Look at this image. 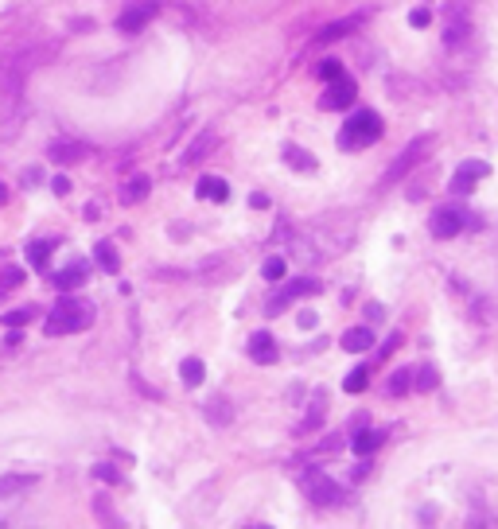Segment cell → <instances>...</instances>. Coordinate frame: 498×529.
Listing matches in <instances>:
<instances>
[{"instance_id":"obj_1","label":"cell","mask_w":498,"mask_h":529,"mask_svg":"<svg viewBox=\"0 0 498 529\" xmlns=\"http://www.w3.org/2000/svg\"><path fill=\"white\" fill-rule=\"evenodd\" d=\"M93 323V303L78 300V296H63L51 311H47V335H74V331H86Z\"/></svg>"},{"instance_id":"obj_2","label":"cell","mask_w":498,"mask_h":529,"mask_svg":"<svg viewBox=\"0 0 498 529\" xmlns=\"http://www.w3.org/2000/svg\"><path fill=\"white\" fill-rule=\"evenodd\" d=\"M381 133H386V125H381L378 113L358 110L355 117L339 129V148H343V152H358V148H366V144H374Z\"/></svg>"},{"instance_id":"obj_3","label":"cell","mask_w":498,"mask_h":529,"mask_svg":"<svg viewBox=\"0 0 498 529\" xmlns=\"http://www.w3.org/2000/svg\"><path fill=\"white\" fill-rule=\"evenodd\" d=\"M300 487H304V495L312 498V506H335L339 498H343V490H339L335 479H327L323 471H308L304 479H300Z\"/></svg>"},{"instance_id":"obj_4","label":"cell","mask_w":498,"mask_h":529,"mask_svg":"<svg viewBox=\"0 0 498 529\" xmlns=\"http://www.w3.org/2000/svg\"><path fill=\"white\" fill-rule=\"evenodd\" d=\"M355 98H358V86H355V78L339 74V78H331V82H327V90H323V98H320V110H346V105H355Z\"/></svg>"},{"instance_id":"obj_5","label":"cell","mask_w":498,"mask_h":529,"mask_svg":"<svg viewBox=\"0 0 498 529\" xmlns=\"http://www.w3.org/2000/svg\"><path fill=\"white\" fill-rule=\"evenodd\" d=\"M152 16H156V0H129L125 12L117 16V27H121L125 35H136Z\"/></svg>"},{"instance_id":"obj_6","label":"cell","mask_w":498,"mask_h":529,"mask_svg":"<svg viewBox=\"0 0 498 529\" xmlns=\"http://www.w3.org/2000/svg\"><path fill=\"white\" fill-rule=\"evenodd\" d=\"M428 148H432V136H417V141L409 144V148H405V152H401V156L393 160V168L386 171V183H397V179L405 176V171H413V164L421 160V156H424Z\"/></svg>"},{"instance_id":"obj_7","label":"cell","mask_w":498,"mask_h":529,"mask_svg":"<svg viewBox=\"0 0 498 529\" xmlns=\"http://www.w3.org/2000/svg\"><path fill=\"white\" fill-rule=\"evenodd\" d=\"M308 292H320V280H312V277H300V280H292V285H284L277 296H273L269 303H265V311L269 315H277V311H284L288 303L296 300V296H308Z\"/></svg>"},{"instance_id":"obj_8","label":"cell","mask_w":498,"mask_h":529,"mask_svg":"<svg viewBox=\"0 0 498 529\" xmlns=\"http://www.w3.org/2000/svg\"><path fill=\"white\" fill-rule=\"evenodd\" d=\"M428 226H432V237H456L459 230H464V214H459L456 207H440Z\"/></svg>"},{"instance_id":"obj_9","label":"cell","mask_w":498,"mask_h":529,"mask_svg":"<svg viewBox=\"0 0 498 529\" xmlns=\"http://www.w3.org/2000/svg\"><path fill=\"white\" fill-rule=\"evenodd\" d=\"M487 164L483 160H467V164H459V171H456V179H452V191L456 195H464V191H471L475 183H479L483 176H487Z\"/></svg>"},{"instance_id":"obj_10","label":"cell","mask_w":498,"mask_h":529,"mask_svg":"<svg viewBox=\"0 0 498 529\" xmlns=\"http://www.w3.org/2000/svg\"><path fill=\"white\" fill-rule=\"evenodd\" d=\"M249 358L261 362V366H269V362L277 358V339H273L269 331H257V335H249Z\"/></svg>"},{"instance_id":"obj_11","label":"cell","mask_w":498,"mask_h":529,"mask_svg":"<svg viewBox=\"0 0 498 529\" xmlns=\"http://www.w3.org/2000/svg\"><path fill=\"white\" fill-rule=\"evenodd\" d=\"M366 24V12H358V16H350V20H339V24H331V27H323L320 35H315V43H331V39H346V35H355L358 27Z\"/></svg>"},{"instance_id":"obj_12","label":"cell","mask_w":498,"mask_h":529,"mask_svg":"<svg viewBox=\"0 0 498 529\" xmlns=\"http://www.w3.org/2000/svg\"><path fill=\"white\" fill-rule=\"evenodd\" d=\"M86 156V144H78V141H55L51 148H47V160L51 164H74V160H82Z\"/></svg>"},{"instance_id":"obj_13","label":"cell","mask_w":498,"mask_h":529,"mask_svg":"<svg viewBox=\"0 0 498 529\" xmlns=\"http://www.w3.org/2000/svg\"><path fill=\"white\" fill-rule=\"evenodd\" d=\"M195 195L207 199V202H226L230 199V183L226 179H218V176H203L199 179V187H195Z\"/></svg>"},{"instance_id":"obj_14","label":"cell","mask_w":498,"mask_h":529,"mask_svg":"<svg viewBox=\"0 0 498 529\" xmlns=\"http://www.w3.org/2000/svg\"><path fill=\"white\" fill-rule=\"evenodd\" d=\"M370 346H374V331H370V327H350V331H343V351L362 354V351H370Z\"/></svg>"},{"instance_id":"obj_15","label":"cell","mask_w":498,"mask_h":529,"mask_svg":"<svg viewBox=\"0 0 498 529\" xmlns=\"http://www.w3.org/2000/svg\"><path fill=\"white\" fill-rule=\"evenodd\" d=\"M90 277V265H86V261H74V265H70V269H63V273H55V285L59 288H78L82 285V280Z\"/></svg>"},{"instance_id":"obj_16","label":"cell","mask_w":498,"mask_h":529,"mask_svg":"<svg viewBox=\"0 0 498 529\" xmlns=\"http://www.w3.org/2000/svg\"><path fill=\"white\" fill-rule=\"evenodd\" d=\"M381 440H386L381 432H374V429H358V432H355V452H358V455H374V452L381 448Z\"/></svg>"},{"instance_id":"obj_17","label":"cell","mask_w":498,"mask_h":529,"mask_svg":"<svg viewBox=\"0 0 498 529\" xmlns=\"http://www.w3.org/2000/svg\"><path fill=\"white\" fill-rule=\"evenodd\" d=\"M148 191H152V179H148V176H133L125 187H121V199H125V202H140Z\"/></svg>"},{"instance_id":"obj_18","label":"cell","mask_w":498,"mask_h":529,"mask_svg":"<svg viewBox=\"0 0 498 529\" xmlns=\"http://www.w3.org/2000/svg\"><path fill=\"white\" fill-rule=\"evenodd\" d=\"M179 378L187 381V386H203V378H207V366L199 358H183L179 362Z\"/></svg>"},{"instance_id":"obj_19","label":"cell","mask_w":498,"mask_h":529,"mask_svg":"<svg viewBox=\"0 0 498 529\" xmlns=\"http://www.w3.org/2000/svg\"><path fill=\"white\" fill-rule=\"evenodd\" d=\"M214 141H218V136H214V133H203V136H199V141H195L191 148L183 152V168H187V164H195V160H203L207 152L214 148Z\"/></svg>"},{"instance_id":"obj_20","label":"cell","mask_w":498,"mask_h":529,"mask_svg":"<svg viewBox=\"0 0 498 529\" xmlns=\"http://www.w3.org/2000/svg\"><path fill=\"white\" fill-rule=\"evenodd\" d=\"M93 257H98V265H102L105 273H117L121 261H117V249H113L110 242H98V249H93Z\"/></svg>"},{"instance_id":"obj_21","label":"cell","mask_w":498,"mask_h":529,"mask_svg":"<svg viewBox=\"0 0 498 529\" xmlns=\"http://www.w3.org/2000/svg\"><path fill=\"white\" fill-rule=\"evenodd\" d=\"M284 160L292 164L296 171H312V168H315V156H308V152H300V148H296V144H288V148H284Z\"/></svg>"},{"instance_id":"obj_22","label":"cell","mask_w":498,"mask_h":529,"mask_svg":"<svg viewBox=\"0 0 498 529\" xmlns=\"http://www.w3.org/2000/svg\"><path fill=\"white\" fill-rule=\"evenodd\" d=\"M366 381H370V370H366V366H355L350 374H346L343 389H346V393H362V389H366Z\"/></svg>"},{"instance_id":"obj_23","label":"cell","mask_w":498,"mask_h":529,"mask_svg":"<svg viewBox=\"0 0 498 529\" xmlns=\"http://www.w3.org/2000/svg\"><path fill=\"white\" fill-rule=\"evenodd\" d=\"M51 249H55L51 242H32V245H27V261H32L35 269H47V257H51Z\"/></svg>"},{"instance_id":"obj_24","label":"cell","mask_w":498,"mask_h":529,"mask_svg":"<svg viewBox=\"0 0 498 529\" xmlns=\"http://www.w3.org/2000/svg\"><path fill=\"white\" fill-rule=\"evenodd\" d=\"M284 269H288V261H284V257H265L261 277H265V280H280V277H284Z\"/></svg>"},{"instance_id":"obj_25","label":"cell","mask_w":498,"mask_h":529,"mask_svg":"<svg viewBox=\"0 0 498 529\" xmlns=\"http://www.w3.org/2000/svg\"><path fill=\"white\" fill-rule=\"evenodd\" d=\"M409 386H413V374H409V370H397L393 378H389V397H401Z\"/></svg>"},{"instance_id":"obj_26","label":"cell","mask_w":498,"mask_h":529,"mask_svg":"<svg viewBox=\"0 0 498 529\" xmlns=\"http://www.w3.org/2000/svg\"><path fill=\"white\" fill-rule=\"evenodd\" d=\"M339 74H346L339 59H323L320 67H315V78H323V82H331V78H339Z\"/></svg>"},{"instance_id":"obj_27","label":"cell","mask_w":498,"mask_h":529,"mask_svg":"<svg viewBox=\"0 0 498 529\" xmlns=\"http://www.w3.org/2000/svg\"><path fill=\"white\" fill-rule=\"evenodd\" d=\"M436 381H440V374L432 366H421L417 370V389H436Z\"/></svg>"},{"instance_id":"obj_28","label":"cell","mask_w":498,"mask_h":529,"mask_svg":"<svg viewBox=\"0 0 498 529\" xmlns=\"http://www.w3.org/2000/svg\"><path fill=\"white\" fill-rule=\"evenodd\" d=\"M32 487V479H16V475H8V479L0 483V498L4 495H16V490H27Z\"/></svg>"},{"instance_id":"obj_29","label":"cell","mask_w":498,"mask_h":529,"mask_svg":"<svg viewBox=\"0 0 498 529\" xmlns=\"http://www.w3.org/2000/svg\"><path fill=\"white\" fill-rule=\"evenodd\" d=\"M207 412H211V420H214V424H230V417H226V412H230V405H226V401H211V409H207Z\"/></svg>"},{"instance_id":"obj_30","label":"cell","mask_w":498,"mask_h":529,"mask_svg":"<svg viewBox=\"0 0 498 529\" xmlns=\"http://www.w3.org/2000/svg\"><path fill=\"white\" fill-rule=\"evenodd\" d=\"M20 285H24V273L20 269H4L0 273V288H20Z\"/></svg>"},{"instance_id":"obj_31","label":"cell","mask_w":498,"mask_h":529,"mask_svg":"<svg viewBox=\"0 0 498 529\" xmlns=\"http://www.w3.org/2000/svg\"><path fill=\"white\" fill-rule=\"evenodd\" d=\"M32 315H35V308H20V311H8V315H4V323H8V327H20V323L32 320Z\"/></svg>"},{"instance_id":"obj_32","label":"cell","mask_w":498,"mask_h":529,"mask_svg":"<svg viewBox=\"0 0 498 529\" xmlns=\"http://www.w3.org/2000/svg\"><path fill=\"white\" fill-rule=\"evenodd\" d=\"M409 24H413V27H428V24H432V12H428V8H413Z\"/></svg>"},{"instance_id":"obj_33","label":"cell","mask_w":498,"mask_h":529,"mask_svg":"<svg viewBox=\"0 0 498 529\" xmlns=\"http://www.w3.org/2000/svg\"><path fill=\"white\" fill-rule=\"evenodd\" d=\"M397 346H401V335H389L386 343H381V351H378V358H389V354L397 351Z\"/></svg>"},{"instance_id":"obj_34","label":"cell","mask_w":498,"mask_h":529,"mask_svg":"<svg viewBox=\"0 0 498 529\" xmlns=\"http://www.w3.org/2000/svg\"><path fill=\"white\" fill-rule=\"evenodd\" d=\"M93 475H98L102 483H117V471H113V467H105V463H102V467H93Z\"/></svg>"},{"instance_id":"obj_35","label":"cell","mask_w":498,"mask_h":529,"mask_svg":"<svg viewBox=\"0 0 498 529\" xmlns=\"http://www.w3.org/2000/svg\"><path fill=\"white\" fill-rule=\"evenodd\" d=\"M51 187H55V195H67V191H70V179H67V176H59Z\"/></svg>"},{"instance_id":"obj_36","label":"cell","mask_w":498,"mask_h":529,"mask_svg":"<svg viewBox=\"0 0 498 529\" xmlns=\"http://www.w3.org/2000/svg\"><path fill=\"white\" fill-rule=\"evenodd\" d=\"M315 323H320V320H315V311H304V315H300V327H308V331H312Z\"/></svg>"},{"instance_id":"obj_37","label":"cell","mask_w":498,"mask_h":529,"mask_svg":"<svg viewBox=\"0 0 498 529\" xmlns=\"http://www.w3.org/2000/svg\"><path fill=\"white\" fill-rule=\"evenodd\" d=\"M366 315H370V320H381L386 311H381V303H366Z\"/></svg>"},{"instance_id":"obj_38","label":"cell","mask_w":498,"mask_h":529,"mask_svg":"<svg viewBox=\"0 0 498 529\" xmlns=\"http://www.w3.org/2000/svg\"><path fill=\"white\" fill-rule=\"evenodd\" d=\"M339 444H343V436H327V440H323V452H335Z\"/></svg>"},{"instance_id":"obj_39","label":"cell","mask_w":498,"mask_h":529,"mask_svg":"<svg viewBox=\"0 0 498 529\" xmlns=\"http://www.w3.org/2000/svg\"><path fill=\"white\" fill-rule=\"evenodd\" d=\"M249 202H254L257 210H265V207H269V199H265V195H249Z\"/></svg>"},{"instance_id":"obj_40","label":"cell","mask_w":498,"mask_h":529,"mask_svg":"<svg viewBox=\"0 0 498 529\" xmlns=\"http://www.w3.org/2000/svg\"><path fill=\"white\" fill-rule=\"evenodd\" d=\"M0 199H4V187H0Z\"/></svg>"}]
</instances>
